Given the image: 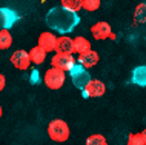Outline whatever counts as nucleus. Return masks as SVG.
<instances>
[{"mask_svg": "<svg viewBox=\"0 0 146 145\" xmlns=\"http://www.w3.org/2000/svg\"><path fill=\"white\" fill-rule=\"evenodd\" d=\"M69 76H71V80H72L74 87H77L78 90H83L86 87V84L91 80V74L88 73V69L83 68L82 65H78L77 62L74 63V66L69 69Z\"/></svg>", "mask_w": 146, "mask_h": 145, "instance_id": "7ed1b4c3", "label": "nucleus"}, {"mask_svg": "<svg viewBox=\"0 0 146 145\" xmlns=\"http://www.w3.org/2000/svg\"><path fill=\"white\" fill-rule=\"evenodd\" d=\"M86 145H108V140L102 134H92L86 139Z\"/></svg>", "mask_w": 146, "mask_h": 145, "instance_id": "6ab92c4d", "label": "nucleus"}, {"mask_svg": "<svg viewBox=\"0 0 146 145\" xmlns=\"http://www.w3.org/2000/svg\"><path fill=\"white\" fill-rule=\"evenodd\" d=\"M135 22L137 23H143L145 22V3L137 6V11H135Z\"/></svg>", "mask_w": 146, "mask_h": 145, "instance_id": "412c9836", "label": "nucleus"}, {"mask_svg": "<svg viewBox=\"0 0 146 145\" xmlns=\"http://www.w3.org/2000/svg\"><path fill=\"white\" fill-rule=\"evenodd\" d=\"M131 82L139 85V87H145L146 85V66L145 65L134 68L132 76H131Z\"/></svg>", "mask_w": 146, "mask_h": 145, "instance_id": "4468645a", "label": "nucleus"}, {"mask_svg": "<svg viewBox=\"0 0 146 145\" xmlns=\"http://www.w3.org/2000/svg\"><path fill=\"white\" fill-rule=\"evenodd\" d=\"M56 53H66V54H74L72 53V39L71 37H57L56 40V48H54Z\"/></svg>", "mask_w": 146, "mask_h": 145, "instance_id": "f8f14e48", "label": "nucleus"}, {"mask_svg": "<svg viewBox=\"0 0 146 145\" xmlns=\"http://www.w3.org/2000/svg\"><path fill=\"white\" fill-rule=\"evenodd\" d=\"M45 22L52 31L66 36L77 28V25L80 23V17L77 13L69 11L63 6H54L46 13Z\"/></svg>", "mask_w": 146, "mask_h": 145, "instance_id": "f257e3e1", "label": "nucleus"}, {"mask_svg": "<svg viewBox=\"0 0 146 145\" xmlns=\"http://www.w3.org/2000/svg\"><path fill=\"white\" fill-rule=\"evenodd\" d=\"M76 62L78 65H82L83 68H86V69L92 68V66H96L98 63V54L94 49H88V51H85V53L78 54Z\"/></svg>", "mask_w": 146, "mask_h": 145, "instance_id": "9b49d317", "label": "nucleus"}, {"mask_svg": "<svg viewBox=\"0 0 146 145\" xmlns=\"http://www.w3.org/2000/svg\"><path fill=\"white\" fill-rule=\"evenodd\" d=\"M65 77H66V73L51 66L48 71L45 73L43 82H45V85L49 90H60L63 87V84H65Z\"/></svg>", "mask_w": 146, "mask_h": 145, "instance_id": "20e7f679", "label": "nucleus"}, {"mask_svg": "<svg viewBox=\"0 0 146 145\" xmlns=\"http://www.w3.org/2000/svg\"><path fill=\"white\" fill-rule=\"evenodd\" d=\"M40 2H46V0H40Z\"/></svg>", "mask_w": 146, "mask_h": 145, "instance_id": "393cba45", "label": "nucleus"}, {"mask_svg": "<svg viewBox=\"0 0 146 145\" xmlns=\"http://www.w3.org/2000/svg\"><path fill=\"white\" fill-rule=\"evenodd\" d=\"M0 117H2V105H0Z\"/></svg>", "mask_w": 146, "mask_h": 145, "instance_id": "b1692460", "label": "nucleus"}, {"mask_svg": "<svg viewBox=\"0 0 146 145\" xmlns=\"http://www.w3.org/2000/svg\"><path fill=\"white\" fill-rule=\"evenodd\" d=\"M29 80H31V84H37V82H38V71H37V69H33Z\"/></svg>", "mask_w": 146, "mask_h": 145, "instance_id": "4be33fe9", "label": "nucleus"}, {"mask_svg": "<svg viewBox=\"0 0 146 145\" xmlns=\"http://www.w3.org/2000/svg\"><path fill=\"white\" fill-rule=\"evenodd\" d=\"M82 8L89 11V13L97 11L100 8V0H82Z\"/></svg>", "mask_w": 146, "mask_h": 145, "instance_id": "aec40b11", "label": "nucleus"}, {"mask_svg": "<svg viewBox=\"0 0 146 145\" xmlns=\"http://www.w3.org/2000/svg\"><path fill=\"white\" fill-rule=\"evenodd\" d=\"M19 20V15L11 8H0V29H11Z\"/></svg>", "mask_w": 146, "mask_h": 145, "instance_id": "6e6552de", "label": "nucleus"}, {"mask_svg": "<svg viewBox=\"0 0 146 145\" xmlns=\"http://www.w3.org/2000/svg\"><path fill=\"white\" fill-rule=\"evenodd\" d=\"M56 40L57 37L54 36V33H49V31H45L38 36V42H37V46L45 51L46 54L48 53H52L54 48H56Z\"/></svg>", "mask_w": 146, "mask_h": 145, "instance_id": "9d476101", "label": "nucleus"}, {"mask_svg": "<svg viewBox=\"0 0 146 145\" xmlns=\"http://www.w3.org/2000/svg\"><path fill=\"white\" fill-rule=\"evenodd\" d=\"M128 145H146V131L132 133L128 138Z\"/></svg>", "mask_w": 146, "mask_h": 145, "instance_id": "dca6fc26", "label": "nucleus"}, {"mask_svg": "<svg viewBox=\"0 0 146 145\" xmlns=\"http://www.w3.org/2000/svg\"><path fill=\"white\" fill-rule=\"evenodd\" d=\"M5 85H6V79L3 74H0V91H3L5 90Z\"/></svg>", "mask_w": 146, "mask_h": 145, "instance_id": "5701e85b", "label": "nucleus"}, {"mask_svg": "<svg viewBox=\"0 0 146 145\" xmlns=\"http://www.w3.org/2000/svg\"><path fill=\"white\" fill-rule=\"evenodd\" d=\"M76 63V59L72 54H66V53H56L51 59V65L52 68L62 69L63 73H68L71 68Z\"/></svg>", "mask_w": 146, "mask_h": 145, "instance_id": "39448f33", "label": "nucleus"}, {"mask_svg": "<svg viewBox=\"0 0 146 145\" xmlns=\"http://www.w3.org/2000/svg\"><path fill=\"white\" fill-rule=\"evenodd\" d=\"M69 127L65 120L62 119H54L48 125V136L54 142H66L69 139Z\"/></svg>", "mask_w": 146, "mask_h": 145, "instance_id": "f03ea898", "label": "nucleus"}, {"mask_svg": "<svg viewBox=\"0 0 146 145\" xmlns=\"http://www.w3.org/2000/svg\"><path fill=\"white\" fill-rule=\"evenodd\" d=\"M28 54H29L31 63H35V65H42L43 62H45V59H46V53L40 48V46H34V48H31V51Z\"/></svg>", "mask_w": 146, "mask_h": 145, "instance_id": "2eb2a0df", "label": "nucleus"}, {"mask_svg": "<svg viewBox=\"0 0 146 145\" xmlns=\"http://www.w3.org/2000/svg\"><path fill=\"white\" fill-rule=\"evenodd\" d=\"M13 45V36L9 29H0V49H8Z\"/></svg>", "mask_w": 146, "mask_h": 145, "instance_id": "f3484780", "label": "nucleus"}, {"mask_svg": "<svg viewBox=\"0 0 146 145\" xmlns=\"http://www.w3.org/2000/svg\"><path fill=\"white\" fill-rule=\"evenodd\" d=\"M88 49H91V42L86 37L78 36L76 39H72V53L82 54V53H85V51H88Z\"/></svg>", "mask_w": 146, "mask_h": 145, "instance_id": "ddd939ff", "label": "nucleus"}, {"mask_svg": "<svg viewBox=\"0 0 146 145\" xmlns=\"http://www.w3.org/2000/svg\"><path fill=\"white\" fill-rule=\"evenodd\" d=\"M111 33V25L108 22H97L91 28V34L96 40H106V39H109Z\"/></svg>", "mask_w": 146, "mask_h": 145, "instance_id": "1a4fd4ad", "label": "nucleus"}, {"mask_svg": "<svg viewBox=\"0 0 146 145\" xmlns=\"http://www.w3.org/2000/svg\"><path fill=\"white\" fill-rule=\"evenodd\" d=\"M60 3H62L60 6L66 8L69 11H74V13H78L82 9V0H60Z\"/></svg>", "mask_w": 146, "mask_h": 145, "instance_id": "a211bd4d", "label": "nucleus"}, {"mask_svg": "<svg viewBox=\"0 0 146 145\" xmlns=\"http://www.w3.org/2000/svg\"><path fill=\"white\" fill-rule=\"evenodd\" d=\"M11 63H13L14 68L20 69V71H26L31 65L29 60V54L26 53L25 49H17L11 54Z\"/></svg>", "mask_w": 146, "mask_h": 145, "instance_id": "0eeeda50", "label": "nucleus"}, {"mask_svg": "<svg viewBox=\"0 0 146 145\" xmlns=\"http://www.w3.org/2000/svg\"><path fill=\"white\" fill-rule=\"evenodd\" d=\"M106 91V85L103 84L102 80L98 79H91L86 87L82 90V94L86 99H91V97H102Z\"/></svg>", "mask_w": 146, "mask_h": 145, "instance_id": "423d86ee", "label": "nucleus"}]
</instances>
